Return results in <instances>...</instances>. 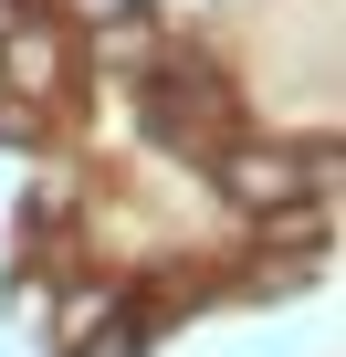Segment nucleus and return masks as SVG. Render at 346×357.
Instances as JSON below:
<instances>
[{
  "instance_id": "nucleus-1",
  "label": "nucleus",
  "mask_w": 346,
  "mask_h": 357,
  "mask_svg": "<svg viewBox=\"0 0 346 357\" xmlns=\"http://www.w3.org/2000/svg\"><path fill=\"white\" fill-rule=\"evenodd\" d=\"M221 200L242 211V221H273V211H294V200H315V178H304V147H221Z\"/></svg>"
},
{
  "instance_id": "nucleus-2",
  "label": "nucleus",
  "mask_w": 346,
  "mask_h": 357,
  "mask_svg": "<svg viewBox=\"0 0 346 357\" xmlns=\"http://www.w3.org/2000/svg\"><path fill=\"white\" fill-rule=\"evenodd\" d=\"M63 84H74V32L63 22H0V95L53 105Z\"/></svg>"
},
{
  "instance_id": "nucleus-3",
  "label": "nucleus",
  "mask_w": 346,
  "mask_h": 357,
  "mask_svg": "<svg viewBox=\"0 0 346 357\" xmlns=\"http://www.w3.org/2000/svg\"><path fill=\"white\" fill-rule=\"evenodd\" d=\"M221 116H231V95H221V74H200V63H179V74L147 84V137H157V147H200V137H221Z\"/></svg>"
},
{
  "instance_id": "nucleus-4",
  "label": "nucleus",
  "mask_w": 346,
  "mask_h": 357,
  "mask_svg": "<svg viewBox=\"0 0 346 357\" xmlns=\"http://www.w3.org/2000/svg\"><path fill=\"white\" fill-rule=\"evenodd\" d=\"M116 305H126V294H116L105 273H84V284L63 294V315H53V357H95V336L116 326Z\"/></svg>"
},
{
  "instance_id": "nucleus-5",
  "label": "nucleus",
  "mask_w": 346,
  "mask_h": 357,
  "mask_svg": "<svg viewBox=\"0 0 346 357\" xmlns=\"http://www.w3.org/2000/svg\"><path fill=\"white\" fill-rule=\"evenodd\" d=\"M42 137V105H22V95H0V147H32Z\"/></svg>"
}]
</instances>
